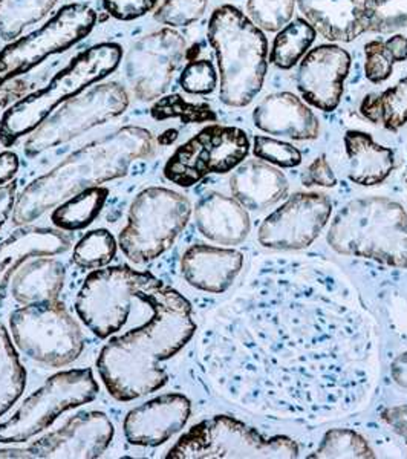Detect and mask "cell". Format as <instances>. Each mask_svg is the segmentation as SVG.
I'll return each instance as SVG.
<instances>
[{"label":"cell","mask_w":407,"mask_h":459,"mask_svg":"<svg viewBox=\"0 0 407 459\" xmlns=\"http://www.w3.org/2000/svg\"><path fill=\"white\" fill-rule=\"evenodd\" d=\"M250 152L246 132L231 126H209L179 147L164 168V177L179 187H192L210 173H227Z\"/></svg>","instance_id":"14"},{"label":"cell","mask_w":407,"mask_h":459,"mask_svg":"<svg viewBox=\"0 0 407 459\" xmlns=\"http://www.w3.org/2000/svg\"><path fill=\"white\" fill-rule=\"evenodd\" d=\"M129 95L118 83L100 84L75 99H69L56 114L37 127L28 140V157H39L58 144L71 142L95 126L105 125L123 114Z\"/></svg>","instance_id":"12"},{"label":"cell","mask_w":407,"mask_h":459,"mask_svg":"<svg viewBox=\"0 0 407 459\" xmlns=\"http://www.w3.org/2000/svg\"><path fill=\"white\" fill-rule=\"evenodd\" d=\"M116 435L103 412L89 411L69 418L63 428L48 433L28 449L0 450V458L94 459L105 454Z\"/></svg>","instance_id":"16"},{"label":"cell","mask_w":407,"mask_h":459,"mask_svg":"<svg viewBox=\"0 0 407 459\" xmlns=\"http://www.w3.org/2000/svg\"><path fill=\"white\" fill-rule=\"evenodd\" d=\"M109 196L106 187H92L71 196L54 210L53 224L63 231H79L92 224Z\"/></svg>","instance_id":"29"},{"label":"cell","mask_w":407,"mask_h":459,"mask_svg":"<svg viewBox=\"0 0 407 459\" xmlns=\"http://www.w3.org/2000/svg\"><path fill=\"white\" fill-rule=\"evenodd\" d=\"M333 213L326 195L294 194L266 216L257 230L261 246L272 250L296 251L311 246L319 238Z\"/></svg>","instance_id":"15"},{"label":"cell","mask_w":407,"mask_h":459,"mask_svg":"<svg viewBox=\"0 0 407 459\" xmlns=\"http://www.w3.org/2000/svg\"><path fill=\"white\" fill-rule=\"evenodd\" d=\"M129 266H109L91 273L75 299V311L99 339H108L125 326L136 294L152 279Z\"/></svg>","instance_id":"11"},{"label":"cell","mask_w":407,"mask_h":459,"mask_svg":"<svg viewBox=\"0 0 407 459\" xmlns=\"http://www.w3.org/2000/svg\"><path fill=\"white\" fill-rule=\"evenodd\" d=\"M368 31L389 32L407 30V0H366Z\"/></svg>","instance_id":"36"},{"label":"cell","mask_w":407,"mask_h":459,"mask_svg":"<svg viewBox=\"0 0 407 459\" xmlns=\"http://www.w3.org/2000/svg\"><path fill=\"white\" fill-rule=\"evenodd\" d=\"M73 248V238L60 229L21 227L0 244V300L10 288L11 279L32 257L58 256Z\"/></svg>","instance_id":"20"},{"label":"cell","mask_w":407,"mask_h":459,"mask_svg":"<svg viewBox=\"0 0 407 459\" xmlns=\"http://www.w3.org/2000/svg\"><path fill=\"white\" fill-rule=\"evenodd\" d=\"M57 0H0V39L14 40L23 30L42 21Z\"/></svg>","instance_id":"32"},{"label":"cell","mask_w":407,"mask_h":459,"mask_svg":"<svg viewBox=\"0 0 407 459\" xmlns=\"http://www.w3.org/2000/svg\"><path fill=\"white\" fill-rule=\"evenodd\" d=\"M242 265L244 256L238 250L196 244L184 253L181 273L188 285L221 294L233 285Z\"/></svg>","instance_id":"22"},{"label":"cell","mask_w":407,"mask_h":459,"mask_svg":"<svg viewBox=\"0 0 407 459\" xmlns=\"http://www.w3.org/2000/svg\"><path fill=\"white\" fill-rule=\"evenodd\" d=\"M136 300L149 307L151 318L109 340L97 360L100 378L118 402H134L166 386L169 374L162 361L183 350L196 331L190 302L157 277Z\"/></svg>","instance_id":"2"},{"label":"cell","mask_w":407,"mask_h":459,"mask_svg":"<svg viewBox=\"0 0 407 459\" xmlns=\"http://www.w3.org/2000/svg\"><path fill=\"white\" fill-rule=\"evenodd\" d=\"M351 56L337 45H320L299 63L298 89L309 105L333 112L340 105L343 84L350 75Z\"/></svg>","instance_id":"18"},{"label":"cell","mask_w":407,"mask_h":459,"mask_svg":"<svg viewBox=\"0 0 407 459\" xmlns=\"http://www.w3.org/2000/svg\"><path fill=\"white\" fill-rule=\"evenodd\" d=\"M10 326L17 348L42 365L63 368L83 352L82 326L58 300L23 305L11 314Z\"/></svg>","instance_id":"9"},{"label":"cell","mask_w":407,"mask_h":459,"mask_svg":"<svg viewBox=\"0 0 407 459\" xmlns=\"http://www.w3.org/2000/svg\"><path fill=\"white\" fill-rule=\"evenodd\" d=\"M192 413V403L181 394H164L126 415L125 437L140 447H157L183 430Z\"/></svg>","instance_id":"19"},{"label":"cell","mask_w":407,"mask_h":459,"mask_svg":"<svg viewBox=\"0 0 407 459\" xmlns=\"http://www.w3.org/2000/svg\"><path fill=\"white\" fill-rule=\"evenodd\" d=\"M97 14L84 4L63 6L40 30L22 37L0 53V86L27 74L48 56L63 53L92 31Z\"/></svg>","instance_id":"13"},{"label":"cell","mask_w":407,"mask_h":459,"mask_svg":"<svg viewBox=\"0 0 407 459\" xmlns=\"http://www.w3.org/2000/svg\"><path fill=\"white\" fill-rule=\"evenodd\" d=\"M308 458L371 459L376 458V454L360 433L351 429H331L325 433L319 447Z\"/></svg>","instance_id":"34"},{"label":"cell","mask_w":407,"mask_h":459,"mask_svg":"<svg viewBox=\"0 0 407 459\" xmlns=\"http://www.w3.org/2000/svg\"><path fill=\"white\" fill-rule=\"evenodd\" d=\"M299 10L331 42H352L368 31L366 0H296Z\"/></svg>","instance_id":"23"},{"label":"cell","mask_w":407,"mask_h":459,"mask_svg":"<svg viewBox=\"0 0 407 459\" xmlns=\"http://www.w3.org/2000/svg\"><path fill=\"white\" fill-rule=\"evenodd\" d=\"M326 240L343 256L407 268L406 210L383 196L352 199L335 214Z\"/></svg>","instance_id":"4"},{"label":"cell","mask_w":407,"mask_h":459,"mask_svg":"<svg viewBox=\"0 0 407 459\" xmlns=\"http://www.w3.org/2000/svg\"><path fill=\"white\" fill-rule=\"evenodd\" d=\"M209 42L220 66L221 101L231 108L250 105L265 80V34L236 6L222 5L210 17Z\"/></svg>","instance_id":"5"},{"label":"cell","mask_w":407,"mask_h":459,"mask_svg":"<svg viewBox=\"0 0 407 459\" xmlns=\"http://www.w3.org/2000/svg\"><path fill=\"white\" fill-rule=\"evenodd\" d=\"M345 149L350 158V179L359 186L381 184L395 168L394 152L376 143L366 132H346Z\"/></svg>","instance_id":"27"},{"label":"cell","mask_w":407,"mask_h":459,"mask_svg":"<svg viewBox=\"0 0 407 459\" xmlns=\"http://www.w3.org/2000/svg\"><path fill=\"white\" fill-rule=\"evenodd\" d=\"M152 115L155 120H168V118H181L184 123H203V121L216 120L212 108L207 105H192L179 95H170L160 100L153 106Z\"/></svg>","instance_id":"38"},{"label":"cell","mask_w":407,"mask_h":459,"mask_svg":"<svg viewBox=\"0 0 407 459\" xmlns=\"http://www.w3.org/2000/svg\"><path fill=\"white\" fill-rule=\"evenodd\" d=\"M381 420L400 435L407 446V404L403 406L389 407L381 412Z\"/></svg>","instance_id":"44"},{"label":"cell","mask_w":407,"mask_h":459,"mask_svg":"<svg viewBox=\"0 0 407 459\" xmlns=\"http://www.w3.org/2000/svg\"><path fill=\"white\" fill-rule=\"evenodd\" d=\"M181 88L195 95L212 94L218 84V74L210 60H192L179 77Z\"/></svg>","instance_id":"41"},{"label":"cell","mask_w":407,"mask_h":459,"mask_svg":"<svg viewBox=\"0 0 407 459\" xmlns=\"http://www.w3.org/2000/svg\"><path fill=\"white\" fill-rule=\"evenodd\" d=\"M184 54V37L169 28L140 39L126 58V74L136 97L143 101L160 99L172 83Z\"/></svg>","instance_id":"17"},{"label":"cell","mask_w":407,"mask_h":459,"mask_svg":"<svg viewBox=\"0 0 407 459\" xmlns=\"http://www.w3.org/2000/svg\"><path fill=\"white\" fill-rule=\"evenodd\" d=\"M19 157L13 152H2L0 153V186L10 183L13 178L16 177L19 170Z\"/></svg>","instance_id":"46"},{"label":"cell","mask_w":407,"mask_h":459,"mask_svg":"<svg viewBox=\"0 0 407 459\" xmlns=\"http://www.w3.org/2000/svg\"><path fill=\"white\" fill-rule=\"evenodd\" d=\"M152 151L151 132L136 126H126L112 135L89 143L65 158L51 172L28 184L17 196L14 222L28 224L71 196L125 177L132 162L149 157Z\"/></svg>","instance_id":"3"},{"label":"cell","mask_w":407,"mask_h":459,"mask_svg":"<svg viewBox=\"0 0 407 459\" xmlns=\"http://www.w3.org/2000/svg\"><path fill=\"white\" fill-rule=\"evenodd\" d=\"M256 411L329 418L360 407L377 377L374 326L343 281L320 266L264 268L247 300Z\"/></svg>","instance_id":"1"},{"label":"cell","mask_w":407,"mask_h":459,"mask_svg":"<svg viewBox=\"0 0 407 459\" xmlns=\"http://www.w3.org/2000/svg\"><path fill=\"white\" fill-rule=\"evenodd\" d=\"M121 57L123 49L117 43H100L80 54L47 88L28 95L6 110L0 121V143L11 147L22 136L36 131L60 103L114 73Z\"/></svg>","instance_id":"6"},{"label":"cell","mask_w":407,"mask_h":459,"mask_svg":"<svg viewBox=\"0 0 407 459\" xmlns=\"http://www.w3.org/2000/svg\"><path fill=\"white\" fill-rule=\"evenodd\" d=\"M199 233L221 246H239L250 233V216L235 198L205 195L195 209Z\"/></svg>","instance_id":"24"},{"label":"cell","mask_w":407,"mask_h":459,"mask_svg":"<svg viewBox=\"0 0 407 459\" xmlns=\"http://www.w3.org/2000/svg\"><path fill=\"white\" fill-rule=\"evenodd\" d=\"M391 376L398 386L407 391V352L398 355L397 359L392 361Z\"/></svg>","instance_id":"47"},{"label":"cell","mask_w":407,"mask_h":459,"mask_svg":"<svg viewBox=\"0 0 407 459\" xmlns=\"http://www.w3.org/2000/svg\"><path fill=\"white\" fill-rule=\"evenodd\" d=\"M296 0H248L247 13L262 31L276 32L291 22Z\"/></svg>","instance_id":"37"},{"label":"cell","mask_w":407,"mask_h":459,"mask_svg":"<svg viewBox=\"0 0 407 459\" xmlns=\"http://www.w3.org/2000/svg\"><path fill=\"white\" fill-rule=\"evenodd\" d=\"M117 250L118 246L110 231L105 229L92 230L74 247L73 261L84 270H99L114 261Z\"/></svg>","instance_id":"35"},{"label":"cell","mask_w":407,"mask_h":459,"mask_svg":"<svg viewBox=\"0 0 407 459\" xmlns=\"http://www.w3.org/2000/svg\"><path fill=\"white\" fill-rule=\"evenodd\" d=\"M302 184L305 187H335L337 186V178H335L333 169L329 166L326 155H320L316 158L308 168L302 173Z\"/></svg>","instance_id":"43"},{"label":"cell","mask_w":407,"mask_h":459,"mask_svg":"<svg viewBox=\"0 0 407 459\" xmlns=\"http://www.w3.org/2000/svg\"><path fill=\"white\" fill-rule=\"evenodd\" d=\"M66 279L62 262L49 256L32 257L11 279V294L21 305L56 302Z\"/></svg>","instance_id":"26"},{"label":"cell","mask_w":407,"mask_h":459,"mask_svg":"<svg viewBox=\"0 0 407 459\" xmlns=\"http://www.w3.org/2000/svg\"><path fill=\"white\" fill-rule=\"evenodd\" d=\"M99 385L92 369H69L48 378L13 417L0 424V443H27L62 413L94 402Z\"/></svg>","instance_id":"10"},{"label":"cell","mask_w":407,"mask_h":459,"mask_svg":"<svg viewBox=\"0 0 407 459\" xmlns=\"http://www.w3.org/2000/svg\"><path fill=\"white\" fill-rule=\"evenodd\" d=\"M253 121L265 134L298 142L316 140L320 134L317 115L291 92L265 97L253 112Z\"/></svg>","instance_id":"21"},{"label":"cell","mask_w":407,"mask_h":459,"mask_svg":"<svg viewBox=\"0 0 407 459\" xmlns=\"http://www.w3.org/2000/svg\"><path fill=\"white\" fill-rule=\"evenodd\" d=\"M366 79L371 83H383L392 75L395 63L407 60V37L403 34L387 40H371L365 47Z\"/></svg>","instance_id":"33"},{"label":"cell","mask_w":407,"mask_h":459,"mask_svg":"<svg viewBox=\"0 0 407 459\" xmlns=\"http://www.w3.org/2000/svg\"><path fill=\"white\" fill-rule=\"evenodd\" d=\"M158 0H103L110 16L118 21H135L157 6Z\"/></svg>","instance_id":"42"},{"label":"cell","mask_w":407,"mask_h":459,"mask_svg":"<svg viewBox=\"0 0 407 459\" xmlns=\"http://www.w3.org/2000/svg\"><path fill=\"white\" fill-rule=\"evenodd\" d=\"M253 153L262 161L282 169L298 168L302 162V153L298 147L272 136H256L253 144Z\"/></svg>","instance_id":"40"},{"label":"cell","mask_w":407,"mask_h":459,"mask_svg":"<svg viewBox=\"0 0 407 459\" xmlns=\"http://www.w3.org/2000/svg\"><path fill=\"white\" fill-rule=\"evenodd\" d=\"M17 184H4L0 186V230L10 218L11 210L14 209L16 203Z\"/></svg>","instance_id":"45"},{"label":"cell","mask_w":407,"mask_h":459,"mask_svg":"<svg viewBox=\"0 0 407 459\" xmlns=\"http://www.w3.org/2000/svg\"><path fill=\"white\" fill-rule=\"evenodd\" d=\"M406 183H407V181H406Z\"/></svg>","instance_id":"48"},{"label":"cell","mask_w":407,"mask_h":459,"mask_svg":"<svg viewBox=\"0 0 407 459\" xmlns=\"http://www.w3.org/2000/svg\"><path fill=\"white\" fill-rule=\"evenodd\" d=\"M360 114L387 131L402 129L407 123V77L383 92L366 95L361 101Z\"/></svg>","instance_id":"28"},{"label":"cell","mask_w":407,"mask_h":459,"mask_svg":"<svg viewBox=\"0 0 407 459\" xmlns=\"http://www.w3.org/2000/svg\"><path fill=\"white\" fill-rule=\"evenodd\" d=\"M192 216V204L170 188L149 187L136 195L127 224L121 230V251L135 264L164 255L183 233Z\"/></svg>","instance_id":"7"},{"label":"cell","mask_w":407,"mask_h":459,"mask_svg":"<svg viewBox=\"0 0 407 459\" xmlns=\"http://www.w3.org/2000/svg\"><path fill=\"white\" fill-rule=\"evenodd\" d=\"M207 5L209 0H166L155 13V19L169 27H188L204 16Z\"/></svg>","instance_id":"39"},{"label":"cell","mask_w":407,"mask_h":459,"mask_svg":"<svg viewBox=\"0 0 407 459\" xmlns=\"http://www.w3.org/2000/svg\"><path fill=\"white\" fill-rule=\"evenodd\" d=\"M168 458H299V446L283 435L265 437L236 418L216 415L184 433Z\"/></svg>","instance_id":"8"},{"label":"cell","mask_w":407,"mask_h":459,"mask_svg":"<svg viewBox=\"0 0 407 459\" xmlns=\"http://www.w3.org/2000/svg\"><path fill=\"white\" fill-rule=\"evenodd\" d=\"M317 31L307 19L298 17L277 31L273 42L270 62L279 69L294 68L300 63L316 40Z\"/></svg>","instance_id":"30"},{"label":"cell","mask_w":407,"mask_h":459,"mask_svg":"<svg viewBox=\"0 0 407 459\" xmlns=\"http://www.w3.org/2000/svg\"><path fill=\"white\" fill-rule=\"evenodd\" d=\"M27 387V371L22 365L5 326L0 324V417L5 415Z\"/></svg>","instance_id":"31"},{"label":"cell","mask_w":407,"mask_h":459,"mask_svg":"<svg viewBox=\"0 0 407 459\" xmlns=\"http://www.w3.org/2000/svg\"><path fill=\"white\" fill-rule=\"evenodd\" d=\"M233 198L248 210H266L288 194V181L281 170L262 160L240 162L230 178Z\"/></svg>","instance_id":"25"}]
</instances>
